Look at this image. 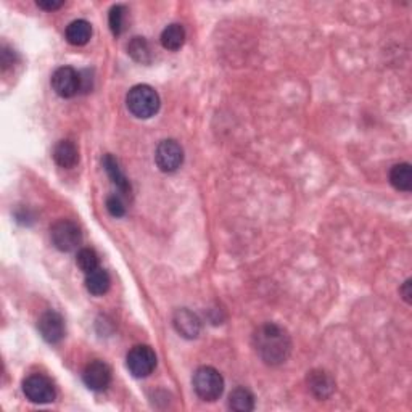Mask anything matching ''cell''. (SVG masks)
Segmentation results:
<instances>
[{
  "label": "cell",
  "mask_w": 412,
  "mask_h": 412,
  "mask_svg": "<svg viewBox=\"0 0 412 412\" xmlns=\"http://www.w3.org/2000/svg\"><path fill=\"white\" fill-rule=\"evenodd\" d=\"M253 345L268 366H281L292 353V338L283 327L264 324L253 335Z\"/></svg>",
  "instance_id": "cell-1"
},
{
  "label": "cell",
  "mask_w": 412,
  "mask_h": 412,
  "mask_svg": "<svg viewBox=\"0 0 412 412\" xmlns=\"http://www.w3.org/2000/svg\"><path fill=\"white\" fill-rule=\"evenodd\" d=\"M52 243L60 252H73L83 241V232L79 226L69 219L56 221L50 229Z\"/></svg>",
  "instance_id": "cell-4"
},
{
  "label": "cell",
  "mask_w": 412,
  "mask_h": 412,
  "mask_svg": "<svg viewBox=\"0 0 412 412\" xmlns=\"http://www.w3.org/2000/svg\"><path fill=\"white\" fill-rule=\"evenodd\" d=\"M156 166L163 173H174L182 166L184 163V150L181 144L176 140L166 139L161 140L155 151Z\"/></svg>",
  "instance_id": "cell-7"
},
{
  "label": "cell",
  "mask_w": 412,
  "mask_h": 412,
  "mask_svg": "<svg viewBox=\"0 0 412 412\" xmlns=\"http://www.w3.org/2000/svg\"><path fill=\"white\" fill-rule=\"evenodd\" d=\"M79 76H80V92L83 94H87L92 91V74L91 71L89 69H84V71H79Z\"/></svg>",
  "instance_id": "cell-24"
},
{
  "label": "cell",
  "mask_w": 412,
  "mask_h": 412,
  "mask_svg": "<svg viewBox=\"0 0 412 412\" xmlns=\"http://www.w3.org/2000/svg\"><path fill=\"white\" fill-rule=\"evenodd\" d=\"M37 329H39L42 338L50 345L61 342L66 332L63 317L56 311L44 312L39 317V322H37Z\"/></svg>",
  "instance_id": "cell-10"
},
{
  "label": "cell",
  "mask_w": 412,
  "mask_h": 412,
  "mask_svg": "<svg viewBox=\"0 0 412 412\" xmlns=\"http://www.w3.org/2000/svg\"><path fill=\"white\" fill-rule=\"evenodd\" d=\"M193 390L202 398L203 401H216L219 400L222 391H224V378L215 367L203 366L198 367L192 378Z\"/></svg>",
  "instance_id": "cell-3"
},
{
  "label": "cell",
  "mask_w": 412,
  "mask_h": 412,
  "mask_svg": "<svg viewBox=\"0 0 412 412\" xmlns=\"http://www.w3.org/2000/svg\"><path fill=\"white\" fill-rule=\"evenodd\" d=\"M126 105L127 110L135 118L149 120L160 110V96L153 87L147 86V84H139L127 92Z\"/></svg>",
  "instance_id": "cell-2"
},
{
  "label": "cell",
  "mask_w": 412,
  "mask_h": 412,
  "mask_svg": "<svg viewBox=\"0 0 412 412\" xmlns=\"http://www.w3.org/2000/svg\"><path fill=\"white\" fill-rule=\"evenodd\" d=\"M306 382L311 393L317 398V400H327V398L334 395L335 380L329 372L321 371V369H314V371L307 373Z\"/></svg>",
  "instance_id": "cell-12"
},
{
  "label": "cell",
  "mask_w": 412,
  "mask_h": 412,
  "mask_svg": "<svg viewBox=\"0 0 412 412\" xmlns=\"http://www.w3.org/2000/svg\"><path fill=\"white\" fill-rule=\"evenodd\" d=\"M23 393L31 402L36 404H49L55 401L56 391L49 377L42 373H32L23 380Z\"/></svg>",
  "instance_id": "cell-5"
},
{
  "label": "cell",
  "mask_w": 412,
  "mask_h": 412,
  "mask_svg": "<svg viewBox=\"0 0 412 412\" xmlns=\"http://www.w3.org/2000/svg\"><path fill=\"white\" fill-rule=\"evenodd\" d=\"M83 380L92 391H105L111 383V369L103 361L89 362L83 372Z\"/></svg>",
  "instance_id": "cell-9"
},
{
  "label": "cell",
  "mask_w": 412,
  "mask_h": 412,
  "mask_svg": "<svg viewBox=\"0 0 412 412\" xmlns=\"http://www.w3.org/2000/svg\"><path fill=\"white\" fill-rule=\"evenodd\" d=\"M107 210L113 217H122L126 215V206L120 195H110L107 198Z\"/></svg>",
  "instance_id": "cell-23"
},
{
  "label": "cell",
  "mask_w": 412,
  "mask_h": 412,
  "mask_svg": "<svg viewBox=\"0 0 412 412\" xmlns=\"http://www.w3.org/2000/svg\"><path fill=\"white\" fill-rule=\"evenodd\" d=\"M103 168H105V171L108 176H110L111 182L115 184L118 187V191L121 193H124V195H129L131 193V184L127 181V177L124 176V173L121 171L120 163H118V160L113 155H105L103 156Z\"/></svg>",
  "instance_id": "cell-15"
},
{
  "label": "cell",
  "mask_w": 412,
  "mask_h": 412,
  "mask_svg": "<svg viewBox=\"0 0 412 412\" xmlns=\"http://www.w3.org/2000/svg\"><path fill=\"white\" fill-rule=\"evenodd\" d=\"M52 89L61 98H71L80 92V76L71 66H61L52 74Z\"/></svg>",
  "instance_id": "cell-8"
},
{
  "label": "cell",
  "mask_w": 412,
  "mask_h": 412,
  "mask_svg": "<svg viewBox=\"0 0 412 412\" xmlns=\"http://www.w3.org/2000/svg\"><path fill=\"white\" fill-rule=\"evenodd\" d=\"M390 182L396 191L411 192L412 191V169L409 163L395 164L390 171Z\"/></svg>",
  "instance_id": "cell-18"
},
{
  "label": "cell",
  "mask_w": 412,
  "mask_h": 412,
  "mask_svg": "<svg viewBox=\"0 0 412 412\" xmlns=\"http://www.w3.org/2000/svg\"><path fill=\"white\" fill-rule=\"evenodd\" d=\"M400 293H401L402 300H404L407 305H411V303H412V282H411V279H407V281L402 283L401 288H400Z\"/></svg>",
  "instance_id": "cell-26"
},
{
  "label": "cell",
  "mask_w": 412,
  "mask_h": 412,
  "mask_svg": "<svg viewBox=\"0 0 412 412\" xmlns=\"http://www.w3.org/2000/svg\"><path fill=\"white\" fill-rule=\"evenodd\" d=\"M160 39L161 45L166 50H179L184 45V42H186V30H184L182 25L173 23V25L164 28Z\"/></svg>",
  "instance_id": "cell-17"
},
{
  "label": "cell",
  "mask_w": 412,
  "mask_h": 412,
  "mask_svg": "<svg viewBox=\"0 0 412 412\" xmlns=\"http://www.w3.org/2000/svg\"><path fill=\"white\" fill-rule=\"evenodd\" d=\"M229 407L237 412H250L254 409V396L248 388L239 387L229 395Z\"/></svg>",
  "instance_id": "cell-19"
},
{
  "label": "cell",
  "mask_w": 412,
  "mask_h": 412,
  "mask_svg": "<svg viewBox=\"0 0 412 412\" xmlns=\"http://www.w3.org/2000/svg\"><path fill=\"white\" fill-rule=\"evenodd\" d=\"M173 325L181 334L184 338H197L202 332V321L198 319L195 312H192L187 307L177 310L173 316Z\"/></svg>",
  "instance_id": "cell-11"
},
{
  "label": "cell",
  "mask_w": 412,
  "mask_h": 412,
  "mask_svg": "<svg viewBox=\"0 0 412 412\" xmlns=\"http://www.w3.org/2000/svg\"><path fill=\"white\" fill-rule=\"evenodd\" d=\"M63 6L65 2H58V0H37V7L47 12L58 10V8H61Z\"/></svg>",
  "instance_id": "cell-25"
},
{
  "label": "cell",
  "mask_w": 412,
  "mask_h": 412,
  "mask_svg": "<svg viewBox=\"0 0 412 412\" xmlns=\"http://www.w3.org/2000/svg\"><path fill=\"white\" fill-rule=\"evenodd\" d=\"M110 285H111L110 274H108L103 268H97L96 271L86 274V287L89 293H92V295L96 296L105 295V293L110 290Z\"/></svg>",
  "instance_id": "cell-16"
},
{
  "label": "cell",
  "mask_w": 412,
  "mask_h": 412,
  "mask_svg": "<svg viewBox=\"0 0 412 412\" xmlns=\"http://www.w3.org/2000/svg\"><path fill=\"white\" fill-rule=\"evenodd\" d=\"M54 160L60 168L71 169L78 164L79 150L73 140H60L54 149Z\"/></svg>",
  "instance_id": "cell-13"
},
{
  "label": "cell",
  "mask_w": 412,
  "mask_h": 412,
  "mask_svg": "<svg viewBox=\"0 0 412 412\" xmlns=\"http://www.w3.org/2000/svg\"><path fill=\"white\" fill-rule=\"evenodd\" d=\"M127 52L129 55L139 63H150L151 61V50L149 42L144 37H134L127 45Z\"/></svg>",
  "instance_id": "cell-20"
},
{
  "label": "cell",
  "mask_w": 412,
  "mask_h": 412,
  "mask_svg": "<svg viewBox=\"0 0 412 412\" xmlns=\"http://www.w3.org/2000/svg\"><path fill=\"white\" fill-rule=\"evenodd\" d=\"M65 37L71 45H76V47L86 45L92 37L91 23L86 20H76L73 23H69L68 28H66Z\"/></svg>",
  "instance_id": "cell-14"
},
{
  "label": "cell",
  "mask_w": 412,
  "mask_h": 412,
  "mask_svg": "<svg viewBox=\"0 0 412 412\" xmlns=\"http://www.w3.org/2000/svg\"><path fill=\"white\" fill-rule=\"evenodd\" d=\"M126 364L132 376L137 378H145L155 371L156 354L147 345H137L127 353Z\"/></svg>",
  "instance_id": "cell-6"
},
{
  "label": "cell",
  "mask_w": 412,
  "mask_h": 412,
  "mask_svg": "<svg viewBox=\"0 0 412 412\" xmlns=\"http://www.w3.org/2000/svg\"><path fill=\"white\" fill-rule=\"evenodd\" d=\"M76 263H78L79 269L84 274H89L96 271L97 268H100L98 266V254L92 248H80L78 252V257H76Z\"/></svg>",
  "instance_id": "cell-21"
},
{
  "label": "cell",
  "mask_w": 412,
  "mask_h": 412,
  "mask_svg": "<svg viewBox=\"0 0 412 412\" xmlns=\"http://www.w3.org/2000/svg\"><path fill=\"white\" fill-rule=\"evenodd\" d=\"M126 15H127V10L124 6H115L110 10L108 23H110V30L115 36H121L122 31H124Z\"/></svg>",
  "instance_id": "cell-22"
}]
</instances>
